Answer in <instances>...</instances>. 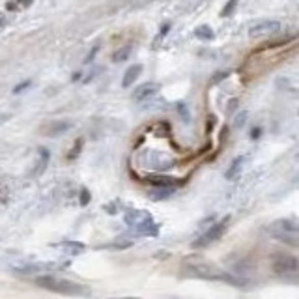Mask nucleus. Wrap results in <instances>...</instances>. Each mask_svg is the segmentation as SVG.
Masks as SVG:
<instances>
[{"instance_id":"obj_5","label":"nucleus","mask_w":299,"mask_h":299,"mask_svg":"<svg viewBox=\"0 0 299 299\" xmlns=\"http://www.w3.org/2000/svg\"><path fill=\"white\" fill-rule=\"evenodd\" d=\"M34 0H8L6 2V10H13V12H19V10H24V8L32 6Z\"/></svg>"},{"instance_id":"obj_2","label":"nucleus","mask_w":299,"mask_h":299,"mask_svg":"<svg viewBox=\"0 0 299 299\" xmlns=\"http://www.w3.org/2000/svg\"><path fill=\"white\" fill-rule=\"evenodd\" d=\"M157 92H159V84H156V82H146V84H140L133 92V99L135 101H146V99L154 98Z\"/></svg>"},{"instance_id":"obj_3","label":"nucleus","mask_w":299,"mask_h":299,"mask_svg":"<svg viewBox=\"0 0 299 299\" xmlns=\"http://www.w3.org/2000/svg\"><path fill=\"white\" fill-rule=\"evenodd\" d=\"M140 73H142V66H140V64H137V66H131V68L127 69L126 75H124V81H122L124 88H129L131 84H135V81H137L138 77H140Z\"/></svg>"},{"instance_id":"obj_6","label":"nucleus","mask_w":299,"mask_h":299,"mask_svg":"<svg viewBox=\"0 0 299 299\" xmlns=\"http://www.w3.org/2000/svg\"><path fill=\"white\" fill-rule=\"evenodd\" d=\"M129 52H131V47H124V49H120V51H116L114 54H112V60H114V62H124V60L129 56Z\"/></svg>"},{"instance_id":"obj_7","label":"nucleus","mask_w":299,"mask_h":299,"mask_svg":"<svg viewBox=\"0 0 299 299\" xmlns=\"http://www.w3.org/2000/svg\"><path fill=\"white\" fill-rule=\"evenodd\" d=\"M237 6V0H228V4L223 8V12H221V15L223 17H228V15H232L234 13V8Z\"/></svg>"},{"instance_id":"obj_1","label":"nucleus","mask_w":299,"mask_h":299,"mask_svg":"<svg viewBox=\"0 0 299 299\" xmlns=\"http://www.w3.org/2000/svg\"><path fill=\"white\" fill-rule=\"evenodd\" d=\"M281 30V23H277V21H267V23H260V24H254L249 28V36L251 38H264V36H270V34H275Z\"/></svg>"},{"instance_id":"obj_4","label":"nucleus","mask_w":299,"mask_h":299,"mask_svg":"<svg viewBox=\"0 0 299 299\" xmlns=\"http://www.w3.org/2000/svg\"><path fill=\"white\" fill-rule=\"evenodd\" d=\"M195 36L198 38V40H202V41H210V40H213V38H215L213 30L210 28L207 24H200V26L195 30Z\"/></svg>"}]
</instances>
